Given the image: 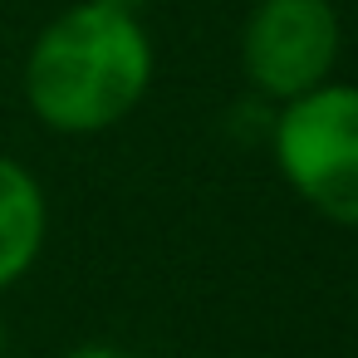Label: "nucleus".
<instances>
[{"label":"nucleus","mask_w":358,"mask_h":358,"mask_svg":"<svg viewBox=\"0 0 358 358\" xmlns=\"http://www.w3.org/2000/svg\"><path fill=\"white\" fill-rule=\"evenodd\" d=\"M108 6H123V10H138V6H143V0H108Z\"/></svg>","instance_id":"423d86ee"},{"label":"nucleus","mask_w":358,"mask_h":358,"mask_svg":"<svg viewBox=\"0 0 358 358\" xmlns=\"http://www.w3.org/2000/svg\"><path fill=\"white\" fill-rule=\"evenodd\" d=\"M152 69L157 55L138 10L79 0L30 40L20 89L35 123L59 138H94L148 99Z\"/></svg>","instance_id":"f257e3e1"},{"label":"nucleus","mask_w":358,"mask_h":358,"mask_svg":"<svg viewBox=\"0 0 358 358\" xmlns=\"http://www.w3.org/2000/svg\"><path fill=\"white\" fill-rule=\"evenodd\" d=\"M343 25L329 0H255L241 25V74L275 108L334 79Z\"/></svg>","instance_id":"7ed1b4c3"},{"label":"nucleus","mask_w":358,"mask_h":358,"mask_svg":"<svg viewBox=\"0 0 358 358\" xmlns=\"http://www.w3.org/2000/svg\"><path fill=\"white\" fill-rule=\"evenodd\" d=\"M270 157L285 187L329 226L358 231V84H319L270 113Z\"/></svg>","instance_id":"f03ea898"},{"label":"nucleus","mask_w":358,"mask_h":358,"mask_svg":"<svg viewBox=\"0 0 358 358\" xmlns=\"http://www.w3.org/2000/svg\"><path fill=\"white\" fill-rule=\"evenodd\" d=\"M45 241H50V196L40 177L20 157L0 152V294L15 289L35 270Z\"/></svg>","instance_id":"20e7f679"},{"label":"nucleus","mask_w":358,"mask_h":358,"mask_svg":"<svg viewBox=\"0 0 358 358\" xmlns=\"http://www.w3.org/2000/svg\"><path fill=\"white\" fill-rule=\"evenodd\" d=\"M64 358H133V353H123V348H113V343H79V348H69Z\"/></svg>","instance_id":"39448f33"},{"label":"nucleus","mask_w":358,"mask_h":358,"mask_svg":"<svg viewBox=\"0 0 358 358\" xmlns=\"http://www.w3.org/2000/svg\"><path fill=\"white\" fill-rule=\"evenodd\" d=\"M0 358H6V314H0Z\"/></svg>","instance_id":"0eeeda50"}]
</instances>
